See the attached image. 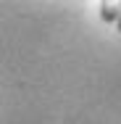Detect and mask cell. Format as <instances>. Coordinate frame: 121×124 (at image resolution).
Listing matches in <instances>:
<instances>
[{
	"mask_svg": "<svg viewBox=\"0 0 121 124\" xmlns=\"http://www.w3.org/2000/svg\"><path fill=\"white\" fill-rule=\"evenodd\" d=\"M100 19L105 24H116L121 21V3H111V0H103L100 3Z\"/></svg>",
	"mask_w": 121,
	"mask_h": 124,
	"instance_id": "cell-1",
	"label": "cell"
},
{
	"mask_svg": "<svg viewBox=\"0 0 121 124\" xmlns=\"http://www.w3.org/2000/svg\"><path fill=\"white\" fill-rule=\"evenodd\" d=\"M119 32H121V21H119Z\"/></svg>",
	"mask_w": 121,
	"mask_h": 124,
	"instance_id": "cell-2",
	"label": "cell"
}]
</instances>
